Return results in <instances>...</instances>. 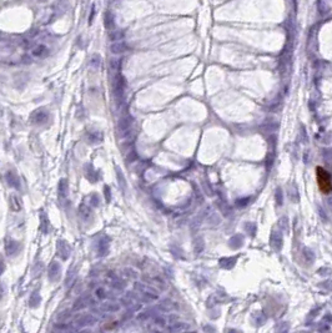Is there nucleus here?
<instances>
[{
  "label": "nucleus",
  "mask_w": 332,
  "mask_h": 333,
  "mask_svg": "<svg viewBox=\"0 0 332 333\" xmlns=\"http://www.w3.org/2000/svg\"><path fill=\"white\" fill-rule=\"evenodd\" d=\"M316 173H317V183L320 187V191L325 195L330 194L332 191V180H331L330 173L322 167H317Z\"/></svg>",
  "instance_id": "nucleus-1"
},
{
  "label": "nucleus",
  "mask_w": 332,
  "mask_h": 333,
  "mask_svg": "<svg viewBox=\"0 0 332 333\" xmlns=\"http://www.w3.org/2000/svg\"><path fill=\"white\" fill-rule=\"evenodd\" d=\"M124 87H125V81H124V77L118 75L115 77V81H114V94L118 100L122 99V94H124Z\"/></svg>",
  "instance_id": "nucleus-2"
},
{
  "label": "nucleus",
  "mask_w": 332,
  "mask_h": 333,
  "mask_svg": "<svg viewBox=\"0 0 332 333\" xmlns=\"http://www.w3.org/2000/svg\"><path fill=\"white\" fill-rule=\"evenodd\" d=\"M31 120H33V122H35V124H43V122H45L47 120V114L43 110H38L33 114Z\"/></svg>",
  "instance_id": "nucleus-3"
},
{
  "label": "nucleus",
  "mask_w": 332,
  "mask_h": 333,
  "mask_svg": "<svg viewBox=\"0 0 332 333\" xmlns=\"http://www.w3.org/2000/svg\"><path fill=\"white\" fill-rule=\"evenodd\" d=\"M110 49H111V51L114 54H122L126 51V45H125V43L119 41V43H114Z\"/></svg>",
  "instance_id": "nucleus-4"
},
{
  "label": "nucleus",
  "mask_w": 332,
  "mask_h": 333,
  "mask_svg": "<svg viewBox=\"0 0 332 333\" xmlns=\"http://www.w3.org/2000/svg\"><path fill=\"white\" fill-rule=\"evenodd\" d=\"M47 53H49V50H47V47L45 45H38L36 47H34V49H33V55L38 56V57H43Z\"/></svg>",
  "instance_id": "nucleus-5"
},
{
  "label": "nucleus",
  "mask_w": 332,
  "mask_h": 333,
  "mask_svg": "<svg viewBox=\"0 0 332 333\" xmlns=\"http://www.w3.org/2000/svg\"><path fill=\"white\" fill-rule=\"evenodd\" d=\"M130 124H131V119L129 116H124L119 120V130L121 131H126L129 128H130Z\"/></svg>",
  "instance_id": "nucleus-6"
},
{
  "label": "nucleus",
  "mask_w": 332,
  "mask_h": 333,
  "mask_svg": "<svg viewBox=\"0 0 332 333\" xmlns=\"http://www.w3.org/2000/svg\"><path fill=\"white\" fill-rule=\"evenodd\" d=\"M121 66V61L118 60V59H110L109 60V68L110 70H113V71H118Z\"/></svg>",
  "instance_id": "nucleus-7"
},
{
  "label": "nucleus",
  "mask_w": 332,
  "mask_h": 333,
  "mask_svg": "<svg viewBox=\"0 0 332 333\" xmlns=\"http://www.w3.org/2000/svg\"><path fill=\"white\" fill-rule=\"evenodd\" d=\"M105 26H106L107 29H113V26H114L113 15L110 14V13H107V14L105 15Z\"/></svg>",
  "instance_id": "nucleus-8"
},
{
  "label": "nucleus",
  "mask_w": 332,
  "mask_h": 333,
  "mask_svg": "<svg viewBox=\"0 0 332 333\" xmlns=\"http://www.w3.org/2000/svg\"><path fill=\"white\" fill-rule=\"evenodd\" d=\"M100 56L99 55H92V57H91V60H90V64H91V66H94V68H99V65H100Z\"/></svg>",
  "instance_id": "nucleus-9"
},
{
  "label": "nucleus",
  "mask_w": 332,
  "mask_h": 333,
  "mask_svg": "<svg viewBox=\"0 0 332 333\" xmlns=\"http://www.w3.org/2000/svg\"><path fill=\"white\" fill-rule=\"evenodd\" d=\"M122 33H120V31H111V33H110V39H111L113 41H115V40H120V39H122Z\"/></svg>",
  "instance_id": "nucleus-10"
},
{
  "label": "nucleus",
  "mask_w": 332,
  "mask_h": 333,
  "mask_svg": "<svg viewBox=\"0 0 332 333\" xmlns=\"http://www.w3.org/2000/svg\"><path fill=\"white\" fill-rule=\"evenodd\" d=\"M94 15H95V6L92 5V8H91V17L89 18V24H91V23H92V18H94Z\"/></svg>",
  "instance_id": "nucleus-11"
}]
</instances>
